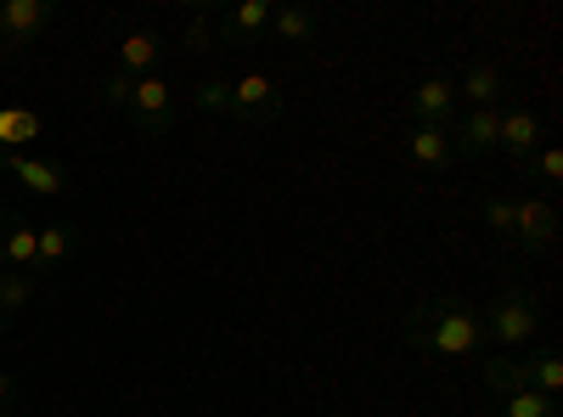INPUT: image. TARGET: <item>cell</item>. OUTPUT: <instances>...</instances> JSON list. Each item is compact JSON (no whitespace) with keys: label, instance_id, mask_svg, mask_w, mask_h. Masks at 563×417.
<instances>
[{"label":"cell","instance_id":"obj_4","mask_svg":"<svg viewBox=\"0 0 563 417\" xmlns=\"http://www.w3.org/2000/svg\"><path fill=\"white\" fill-rule=\"evenodd\" d=\"M507 243L519 254H547L558 243V209H552V198H541V193L512 198V238Z\"/></svg>","mask_w":563,"mask_h":417},{"label":"cell","instance_id":"obj_9","mask_svg":"<svg viewBox=\"0 0 563 417\" xmlns=\"http://www.w3.org/2000/svg\"><path fill=\"white\" fill-rule=\"evenodd\" d=\"M541 147V119L530 102H501V135H496V153H507L512 164H530Z\"/></svg>","mask_w":563,"mask_h":417},{"label":"cell","instance_id":"obj_7","mask_svg":"<svg viewBox=\"0 0 563 417\" xmlns=\"http://www.w3.org/2000/svg\"><path fill=\"white\" fill-rule=\"evenodd\" d=\"M57 18V0H0V52L34 45Z\"/></svg>","mask_w":563,"mask_h":417},{"label":"cell","instance_id":"obj_8","mask_svg":"<svg viewBox=\"0 0 563 417\" xmlns=\"http://www.w3.org/2000/svg\"><path fill=\"white\" fill-rule=\"evenodd\" d=\"M231 119L249 124V130H265L282 119V90L265 79V74H243L231 79Z\"/></svg>","mask_w":563,"mask_h":417},{"label":"cell","instance_id":"obj_13","mask_svg":"<svg viewBox=\"0 0 563 417\" xmlns=\"http://www.w3.org/2000/svg\"><path fill=\"white\" fill-rule=\"evenodd\" d=\"M34 238H40V226L18 209H0V271H34Z\"/></svg>","mask_w":563,"mask_h":417},{"label":"cell","instance_id":"obj_11","mask_svg":"<svg viewBox=\"0 0 563 417\" xmlns=\"http://www.w3.org/2000/svg\"><path fill=\"white\" fill-rule=\"evenodd\" d=\"M400 147H406V158L422 175H440L445 164H456L451 158V124H406L400 130Z\"/></svg>","mask_w":563,"mask_h":417},{"label":"cell","instance_id":"obj_19","mask_svg":"<svg viewBox=\"0 0 563 417\" xmlns=\"http://www.w3.org/2000/svg\"><path fill=\"white\" fill-rule=\"evenodd\" d=\"M316 34H321V12H310V7H276L271 40H282V45H310Z\"/></svg>","mask_w":563,"mask_h":417},{"label":"cell","instance_id":"obj_14","mask_svg":"<svg viewBox=\"0 0 563 417\" xmlns=\"http://www.w3.org/2000/svg\"><path fill=\"white\" fill-rule=\"evenodd\" d=\"M158 57H164V34L141 23V29H130V34L119 40V68H113V74L147 79V74H158Z\"/></svg>","mask_w":563,"mask_h":417},{"label":"cell","instance_id":"obj_26","mask_svg":"<svg viewBox=\"0 0 563 417\" xmlns=\"http://www.w3.org/2000/svg\"><path fill=\"white\" fill-rule=\"evenodd\" d=\"M130 90H135V79H124V74H108V79H102V102L124 113V108H130Z\"/></svg>","mask_w":563,"mask_h":417},{"label":"cell","instance_id":"obj_18","mask_svg":"<svg viewBox=\"0 0 563 417\" xmlns=\"http://www.w3.org/2000/svg\"><path fill=\"white\" fill-rule=\"evenodd\" d=\"M68 254H74V226H68V220H45L40 238H34V265H40V276L57 271V265H68Z\"/></svg>","mask_w":563,"mask_h":417},{"label":"cell","instance_id":"obj_28","mask_svg":"<svg viewBox=\"0 0 563 417\" xmlns=\"http://www.w3.org/2000/svg\"><path fill=\"white\" fill-rule=\"evenodd\" d=\"M0 339H7V321H0Z\"/></svg>","mask_w":563,"mask_h":417},{"label":"cell","instance_id":"obj_1","mask_svg":"<svg viewBox=\"0 0 563 417\" xmlns=\"http://www.w3.org/2000/svg\"><path fill=\"white\" fill-rule=\"evenodd\" d=\"M400 333L417 355H440V361H485V321L479 305L462 294H434L417 299L400 321Z\"/></svg>","mask_w":563,"mask_h":417},{"label":"cell","instance_id":"obj_20","mask_svg":"<svg viewBox=\"0 0 563 417\" xmlns=\"http://www.w3.org/2000/svg\"><path fill=\"white\" fill-rule=\"evenodd\" d=\"M34 283H40L34 271H0V321H7V328H12V316H23V310H29Z\"/></svg>","mask_w":563,"mask_h":417},{"label":"cell","instance_id":"obj_17","mask_svg":"<svg viewBox=\"0 0 563 417\" xmlns=\"http://www.w3.org/2000/svg\"><path fill=\"white\" fill-rule=\"evenodd\" d=\"M40 113L34 108H7L0 102V153H23V147H34L40 142Z\"/></svg>","mask_w":563,"mask_h":417},{"label":"cell","instance_id":"obj_3","mask_svg":"<svg viewBox=\"0 0 563 417\" xmlns=\"http://www.w3.org/2000/svg\"><path fill=\"white\" fill-rule=\"evenodd\" d=\"M485 384H490L496 395H507V389H536V395L558 400V389H563V355H558L552 344H541V350H530V355H485Z\"/></svg>","mask_w":563,"mask_h":417},{"label":"cell","instance_id":"obj_6","mask_svg":"<svg viewBox=\"0 0 563 417\" xmlns=\"http://www.w3.org/2000/svg\"><path fill=\"white\" fill-rule=\"evenodd\" d=\"M124 119H130L135 130H147V135H169V124H175V90H169V79H164V74L135 79Z\"/></svg>","mask_w":563,"mask_h":417},{"label":"cell","instance_id":"obj_21","mask_svg":"<svg viewBox=\"0 0 563 417\" xmlns=\"http://www.w3.org/2000/svg\"><path fill=\"white\" fill-rule=\"evenodd\" d=\"M496 417H563V411H558V400H547L536 389H507V395H496Z\"/></svg>","mask_w":563,"mask_h":417},{"label":"cell","instance_id":"obj_10","mask_svg":"<svg viewBox=\"0 0 563 417\" xmlns=\"http://www.w3.org/2000/svg\"><path fill=\"white\" fill-rule=\"evenodd\" d=\"M0 169H12L34 198H68L74 180L57 158H34V153H0Z\"/></svg>","mask_w":563,"mask_h":417},{"label":"cell","instance_id":"obj_15","mask_svg":"<svg viewBox=\"0 0 563 417\" xmlns=\"http://www.w3.org/2000/svg\"><path fill=\"white\" fill-rule=\"evenodd\" d=\"M501 68L496 63H485V57H474L467 63V74L456 79V108H501Z\"/></svg>","mask_w":563,"mask_h":417},{"label":"cell","instance_id":"obj_22","mask_svg":"<svg viewBox=\"0 0 563 417\" xmlns=\"http://www.w3.org/2000/svg\"><path fill=\"white\" fill-rule=\"evenodd\" d=\"M525 169H530V180L541 187V198H552V193L563 187V153H558L552 142H541V147H536V158H530Z\"/></svg>","mask_w":563,"mask_h":417},{"label":"cell","instance_id":"obj_24","mask_svg":"<svg viewBox=\"0 0 563 417\" xmlns=\"http://www.w3.org/2000/svg\"><path fill=\"white\" fill-rule=\"evenodd\" d=\"M485 226L496 231V238H512V198H507V193L485 198Z\"/></svg>","mask_w":563,"mask_h":417},{"label":"cell","instance_id":"obj_2","mask_svg":"<svg viewBox=\"0 0 563 417\" xmlns=\"http://www.w3.org/2000/svg\"><path fill=\"white\" fill-rule=\"evenodd\" d=\"M479 321H485V344H496L501 355H525L530 339L541 333V299L530 288H507L479 310Z\"/></svg>","mask_w":563,"mask_h":417},{"label":"cell","instance_id":"obj_12","mask_svg":"<svg viewBox=\"0 0 563 417\" xmlns=\"http://www.w3.org/2000/svg\"><path fill=\"white\" fill-rule=\"evenodd\" d=\"M456 108V79L451 74H429L411 85V124H451Z\"/></svg>","mask_w":563,"mask_h":417},{"label":"cell","instance_id":"obj_23","mask_svg":"<svg viewBox=\"0 0 563 417\" xmlns=\"http://www.w3.org/2000/svg\"><path fill=\"white\" fill-rule=\"evenodd\" d=\"M192 113H220V119H231V79H203L198 90H192Z\"/></svg>","mask_w":563,"mask_h":417},{"label":"cell","instance_id":"obj_27","mask_svg":"<svg viewBox=\"0 0 563 417\" xmlns=\"http://www.w3.org/2000/svg\"><path fill=\"white\" fill-rule=\"evenodd\" d=\"M12 406H18V378L0 373V417H12Z\"/></svg>","mask_w":563,"mask_h":417},{"label":"cell","instance_id":"obj_25","mask_svg":"<svg viewBox=\"0 0 563 417\" xmlns=\"http://www.w3.org/2000/svg\"><path fill=\"white\" fill-rule=\"evenodd\" d=\"M214 34H220V23L214 18H192V23H186V45H192V52H209V45H214Z\"/></svg>","mask_w":563,"mask_h":417},{"label":"cell","instance_id":"obj_16","mask_svg":"<svg viewBox=\"0 0 563 417\" xmlns=\"http://www.w3.org/2000/svg\"><path fill=\"white\" fill-rule=\"evenodd\" d=\"M271 18H276V0H243L238 12H225V18H214V23H220V34H225L231 45H254V40L271 34Z\"/></svg>","mask_w":563,"mask_h":417},{"label":"cell","instance_id":"obj_5","mask_svg":"<svg viewBox=\"0 0 563 417\" xmlns=\"http://www.w3.org/2000/svg\"><path fill=\"white\" fill-rule=\"evenodd\" d=\"M496 135H501V108H462L451 119V158H462V164L490 158Z\"/></svg>","mask_w":563,"mask_h":417}]
</instances>
